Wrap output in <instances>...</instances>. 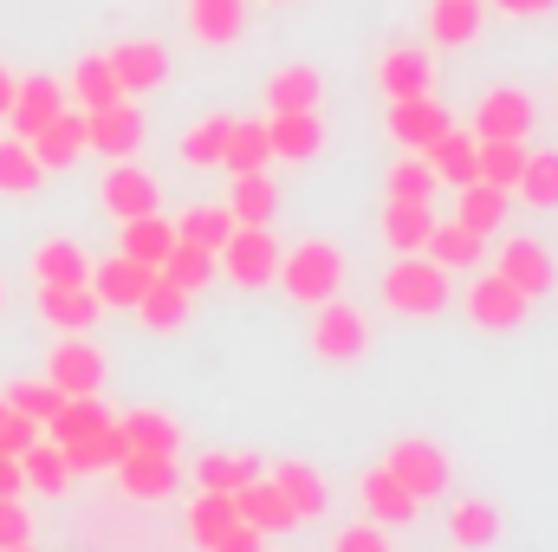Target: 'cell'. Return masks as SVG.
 I'll use <instances>...</instances> for the list:
<instances>
[{"label": "cell", "mask_w": 558, "mask_h": 552, "mask_svg": "<svg viewBox=\"0 0 558 552\" xmlns=\"http://www.w3.org/2000/svg\"><path fill=\"white\" fill-rule=\"evenodd\" d=\"M377 92L397 105V98H416V92H435V72H428V52L422 46H390L377 65H371Z\"/></svg>", "instance_id": "19"}, {"label": "cell", "mask_w": 558, "mask_h": 552, "mask_svg": "<svg viewBox=\"0 0 558 552\" xmlns=\"http://www.w3.org/2000/svg\"><path fill=\"white\" fill-rule=\"evenodd\" d=\"M131 312H137L149 332H182V325H189V312H195V292H182L175 279L156 274L149 286H143V299L131 305Z\"/></svg>", "instance_id": "28"}, {"label": "cell", "mask_w": 558, "mask_h": 552, "mask_svg": "<svg viewBox=\"0 0 558 552\" xmlns=\"http://www.w3.org/2000/svg\"><path fill=\"white\" fill-rule=\"evenodd\" d=\"M39 189H46V169L26 149V137H0V195L7 202H33Z\"/></svg>", "instance_id": "35"}, {"label": "cell", "mask_w": 558, "mask_h": 552, "mask_svg": "<svg viewBox=\"0 0 558 552\" xmlns=\"http://www.w3.org/2000/svg\"><path fill=\"white\" fill-rule=\"evenodd\" d=\"M0 404H13V410H20V416H33V422L46 429V416L59 410L65 397H59V391H52L46 377H20V384H7V391H0Z\"/></svg>", "instance_id": "50"}, {"label": "cell", "mask_w": 558, "mask_h": 552, "mask_svg": "<svg viewBox=\"0 0 558 552\" xmlns=\"http://www.w3.org/2000/svg\"><path fill=\"white\" fill-rule=\"evenodd\" d=\"M59 111H65V85H59V79H46V72L13 79V105H7V131H13V137H33V131L52 124Z\"/></svg>", "instance_id": "11"}, {"label": "cell", "mask_w": 558, "mask_h": 552, "mask_svg": "<svg viewBox=\"0 0 558 552\" xmlns=\"http://www.w3.org/2000/svg\"><path fill=\"white\" fill-rule=\"evenodd\" d=\"M118 429H124V448H162V455L182 448V422L162 416V410H124Z\"/></svg>", "instance_id": "42"}, {"label": "cell", "mask_w": 558, "mask_h": 552, "mask_svg": "<svg viewBox=\"0 0 558 552\" xmlns=\"http://www.w3.org/2000/svg\"><path fill=\"white\" fill-rule=\"evenodd\" d=\"M175 248V228L162 221V215H131V221H118V254L124 261H137V267H162V254Z\"/></svg>", "instance_id": "27"}, {"label": "cell", "mask_w": 558, "mask_h": 552, "mask_svg": "<svg viewBox=\"0 0 558 552\" xmlns=\"http://www.w3.org/2000/svg\"><path fill=\"white\" fill-rule=\"evenodd\" d=\"M428 228H435V208H416V202H384V248H397V254H422Z\"/></svg>", "instance_id": "45"}, {"label": "cell", "mask_w": 558, "mask_h": 552, "mask_svg": "<svg viewBox=\"0 0 558 552\" xmlns=\"http://www.w3.org/2000/svg\"><path fill=\"white\" fill-rule=\"evenodd\" d=\"M118 98H124V85H118V72H111V59H105V52H92V59H78V65H72V105H78V111L118 105Z\"/></svg>", "instance_id": "40"}, {"label": "cell", "mask_w": 558, "mask_h": 552, "mask_svg": "<svg viewBox=\"0 0 558 552\" xmlns=\"http://www.w3.org/2000/svg\"><path fill=\"white\" fill-rule=\"evenodd\" d=\"M33 279L39 286H85L92 279V254L72 241V235H46L33 248Z\"/></svg>", "instance_id": "22"}, {"label": "cell", "mask_w": 558, "mask_h": 552, "mask_svg": "<svg viewBox=\"0 0 558 552\" xmlns=\"http://www.w3.org/2000/svg\"><path fill=\"white\" fill-rule=\"evenodd\" d=\"M65 461H72V475H98V468H118V461H124V429H118V416H111L105 429H92L85 442H65Z\"/></svg>", "instance_id": "43"}, {"label": "cell", "mask_w": 558, "mask_h": 552, "mask_svg": "<svg viewBox=\"0 0 558 552\" xmlns=\"http://www.w3.org/2000/svg\"><path fill=\"white\" fill-rule=\"evenodd\" d=\"M215 274H228L241 292H260L279 279V241H274V221H234V235L221 241L215 254Z\"/></svg>", "instance_id": "3"}, {"label": "cell", "mask_w": 558, "mask_h": 552, "mask_svg": "<svg viewBox=\"0 0 558 552\" xmlns=\"http://www.w3.org/2000/svg\"><path fill=\"white\" fill-rule=\"evenodd\" d=\"M0 312H7V286H0Z\"/></svg>", "instance_id": "59"}, {"label": "cell", "mask_w": 558, "mask_h": 552, "mask_svg": "<svg viewBox=\"0 0 558 552\" xmlns=\"http://www.w3.org/2000/svg\"><path fill=\"white\" fill-rule=\"evenodd\" d=\"M435 189H441V182H435V169L422 163L416 149H410L403 163H390V169H384V202H416V208H435Z\"/></svg>", "instance_id": "41"}, {"label": "cell", "mask_w": 558, "mask_h": 552, "mask_svg": "<svg viewBox=\"0 0 558 552\" xmlns=\"http://www.w3.org/2000/svg\"><path fill=\"white\" fill-rule=\"evenodd\" d=\"M500 13H513V20H533V13H553L558 0H494Z\"/></svg>", "instance_id": "55"}, {"label": "cell", "mask_w": 558, "mask_h": 552, "mask_svg": "<svg viewBox=\"0 0 558 552\" xmlns=\"http://www.w3.org/2000/svg\"><path fill=\"white\" fill-rule=\"evenodd\" d=\"M448 540L461 552H494L500 547V507L481 501V494H474V501H454V507H448Z\"/></svg>", "instance_id": "25"}, {"label": "cell", "mask_w": 558, "mask_h": 552, "mask_svg": "<svg viewBox=\"0 0 558 552\" xmlns=\"http://www.w3.org/2000/svg\"><path fill=\"white\" fill-rule=\"evenodd\" d=\"M234 520H241V527H254L260 540H267V533H292V527H299L292 501L279 494L267 475H254L247 488H234Z\"/></svg>", "instance_id": "15"}, {"label": "cell", "mask_w": 558, "mask_h": 552, "mask_svg": "<svg viewBox=\"0 0 558 552\" xmlns=\"http://www.w3.org/2000/svg\"><path fill=\"white\" fill-rule=\"evenodd\" d=\"M461 305H468V319H474L481 332H520V325H526V312H533V299H526L513 279H500V274L468 279Z\"/></svg>", "instance_id": "7"}, {"label": "cell", "mask_w": 558, "mask_h": 552, "mask_svg": "<svg viewBox=\"0 0 558 552\" xmlns=\"http://www.w3.org/2000/svg\"><path fill=\"white\" fill-rule=\"evenodd\" d=\"M85 143H92V149H105L111 163H118V156H137V149H143V111L131 105V98L85 111Z\"/></svg>", "instance_id": "13"}, {"label": "cell", "mask_w": 558, "mask_h": 552, "mask_svg": "<svg viewBox=\"0 0 558 552\" xmlns=\"http://www.w3.org/2000/svg\"><path fill=\"white\" fill-rule=\"evenodd\" d=\"M228 215L234 221H274L279 215V189L267 169H247V176H228Z\"/></svg>", "instance_id": "36"}, {"label": "cell", "mask_w": 558, "mask_h": 552, "mask_svg": "<svg viewBox=\"0 0 558 552\" xmlns=\"http://www.w3.org/2000/svg\"><path fill=\"white\" fill-rule=\"evenodd\" d=\"M33 540V514L20 507V494H0V552Z\"/></svg>", "instance_id": "51"}, {"label": "cell", "mask_w": 558, "mask_h": 552, "mask_svg": "<svg viewBox=\"0 0 558 552\" xmlns=\"http://www.w3.org/2000/svg\"><path fill=\"white\" fill-rule=\"evenodd\" d=\"M189 26L202 46H234L247 33V0H189Z\"/></svg>", "instance_id": "34"}, {"label": "cell", "mask_w": 558, "mask_h": 552, "mask_svg": "<svg viewBox=\"0 0 558 552\" xmlns=\"http://www.w3.org/2000/svg\"><path fill=\"white\" fill-rule=\"evenodd\" d=\"M533 124H539V105L520 85H494L474 105V137H533Z\"/></svg>", "instance_id": "10"}, {"label": "cell", "mask_w": 558, "mask_h": 552, "mask_svg": "<svg viewBox=\"0 0 558 552\" xmlns=\"http://www.w3.org/2000/svg\"><path fill=\"white\" fill-rule=\"evenodd\" d=\"M428 33L435 46H468L481 33V0H428Z\"/></svg>", "instance_id": "47"}, {"label": "cell", "mask_w": 558, "mask_h": 552, "mask_svg": "<svg viewBox=\"0 0 558 552\" xmlns=\"http://www.w3.org/2000/svg\"><path fill=\"white\" fill-rule=\"evenodd\" d=\"M267 461L254 455V448H208L202 461H195V488H215V494H234V488H247L254 475H260Z\"/></svg>", "instance_id": "29"}, {"label": "cell", "mask_w": 558, "mask_h": 552, "mask_svg": "<svg viewBox=\"0 0 558 552\" xmlns=\"http://www.w3.org/2000/svg\"><path fill=\"white\" fill-rule=\"evenodd\" d=\"M118 475V488L131 494V501H169L175 494V455H162V448H124V461L111 468Z\"/></svg>", "instance_id": "12"}, {"label": "cell", "mask_w": 558, "mask_h": 552, "mask_svg": "<svg viewBox=\"0 0 558 552\" xmlns=\"http://www.w3.org/2000/svg\"><path fill=\"white\" fill-rule=\"evenodd\" d=\"M228 527H234V494H215V488H202V494L189 501V540L208 552L221 533H228Z\"/></svg>", "instance_id": "48"}, {"label": "cell", "mask_w": 558, "mask_h": 552, "mask_svg": "<svg viewBox=\"0 0 558 552\" xmlns=\"http://www.w3.org/2000/svg\"><path fill=\"white\" fill-rule=\"evenodd\" d=\"M494 274L513 279L526 299H546V292L558 286V261H553V248H546L539 235H507V241H500V261H494Z\"/></svg>", "instance_id": "8"}, {"label": "cell", "mask_w": 558, "mask_h": 552, "mask_svg": "<svg viewBox=\"0 0 558 552\" xmlns=\"http://www.w3.org/2000/svg\"><path fill=\"white\" fill-rule=\"evenodd\" d=\"M175 241H189V248H208V254H221V241L234 235V215H228V202H202V208H182L175 221Z\"/></svg>", "instance_id": "37"}, {"label": "cell", "mask_w": 558, "mask_h": 552, "mask_svg": "<svg viewBox=\"0 0 558 552\" xmlns=\"http://www.w3.org/2000/svg\"><path fill=\"white\" fill-rule=\"evenodd\" d=\"M26 149L39 156V169H46V176H52V169H72V163L92 149V143H85V111H78V105H65L52 124H39V131L26 137Z\"/></svg>", "instance_id": "17"}, {"label": "cell", "mask_w": 558, "mask_h": 552, "mask_svg": "<svg viewBox=\"0 0 558 552\" xmlns=\"http://www.w3.org/2000/svg\"><path fill=\"white\" fill-rule=\"evenodd\" d=\"M260 475H267L279 494L292 501V514H299V520H318V514L331 507V488H325V475H318L312 461H274V468H260Z\"/></svg>", "instance_id": "21"}, {"label": "cell", "mask_w": 558, "mask_h": 552, "mask_svg": "<svg viewBox=\"0 0 558 552\" xmlns=\"http://www.w3.org/2000/svg\"><path fill=\"white\" fill-rule=\"evenodd\" d=\"M331 552H390V533L377 527V520H357V527H344L338 533V547Z\"/></svg>", "instance_id": "53"}, {"label": "cell", "mask_w": 558, "mask_h": 552, "mask_svg": "<svg viewBox=\"0 0 558 552\" xmlns=\"http://www.w3.org/2000/svg\"><path fill=\"white\" fill-rule=\"evenodd\" d=\"M384 305L390 312H403V319H441L448 312V299H454V286H448V267H435L428 254H397V267L384 274Z\"/></svg>", "instance_id": "1"}, {"label": "cell", "mask_w": 558, "mask_h": 552, "mask_svg": "<svg viewBox=\"0 0 558 552\" xmlns=\"http://www.w3.org/2000/svg\"><path fill=\"white\" fill-rule=\"evenodd\" d=\"M344 254L331 248V241H299L292 254H279V279L286 286V299L292 305H325V299H338L344 292Z\"/></svg>", "instance_id": "2"}, {"label": "cell", "mask_w": 558, "mask_h": 552, "mask_svg": "<svg viewBox=\"0 0 558 552\" xmlns=\"http://www.w3.org/2000/svg\"><path fill=\"white\" fill-rule=\"evenodd\" d=\"M208 552H260V533L234 520V527H228V533H221V540H215V547H208Z\"/></svg>", "instance_id": "54"}, {"label": "cell", "mask_w": 558, "mask_h": 552, "mask_svg": "<svg viewBox=\"0 0 558 552\" xmlns=\"http://www.w3.org/2000/svg\"><path fill=\"white\" fill-rule=\"evenodd\" d=\"M513 195H520L526 208H558V149H526Z\"/></svg>", "instance_id": "46"}, {"label": "cell", "mask_w": 558, "mask_h": 552, "mask_svg": "<svg viewBox=\"0 0 558 552\" xmlns=\"http://www.w3.org/2000/svg\"><path fill=\"white\" fill-rule=\"evenodd\" d=\"M7 552H33V540H26V547H7Z\"/></svg>", "instance_id": "58"}, {"label": "cell", "mask_w": 558, "mask_h": 552, "mask_svg": "<svg viewBox=\"0 0 558 552\" xmlns=\"http://www.w3.org/2000/svg\"><path fill=\"white\" fill-rule=\"evenodd\" d=\"M422 254H428L435 267H448V274H468V267L487 261V235H474V228H461V221H435L428 241H422Z\"/></svg>", "instance_id": "23"}, {"label": "cell", "mask_w": 558, "mask_h": 552, "mask_svg": "<svg viewBox=\"0 0 558 552\" xmlns=\"http://www.w3.org/2000/svg\"><path fill=\"white\" fill-rule=\"evenodd\" d=\"M149 267H137V261H124V254H111V261H98V267H92V279H85V286H92V299H98V305H118V312H131V305H137L143 299V286H149Z\"/></svg>", "instance_id": "24"}, {"label": "cell", "mask_w": 558, "mask_h": 552, "mask_svg": "<svg viewBox=\"0 0 558 552\" xmlns=\"http://www.w3.org/2000/svg\"><path fill=\"white\" fill-rule=\"evenodd\" d=\"M105 422H111V410H105L98 397H65L59 410L46 416V429H39V435L65 448V442H85V435H92V429H105Z\"/></svg>", "instance_id": "39"}, {"label": "cell", "mask_w": 558, "mask_h": 552, "mask_svg": "<svg viewBox=\"0 0 558 552\" xmlns=\"http://www.w3.org/2000/svg\"><path fill=\"white\" fill-rule=\"evenodd\" d=\"M7 105H13V72L0 65V118H7Z\"/></svg>", "instance_id": "57"}, {"label": "cell", "mask_w": 558, "mask_h": 552, "mask_svg": "<svg viewBox=\"0 0 558 552\" xmlns=\"http://www.w3.org/2000/svg\"><path fill=\"white\" fill-rule=\"evenodd\" d=\"M39 312L52 332H92V319L105 305L92 299V286H39Z\"/></svg>", "instance_id": "31"}, {"label": "cell", "mask_w": 558, "mask_h": 552, "mask_svg": "<svg viewBox=\"0 0 558 552\" xmlns=\"http://www.w3.org/2000/svg\"><path fill=\"white\" fill-rule=\"evenodd\" d=\"M33 435H39V422H33V416H20L13 404H0V455H20Z\"/></svg>", "instance_id": "52"}, {"label": "cell", "mask_w": 558, "mask_h": 552, "mask_svg": "<svg viewBox=\"0 0 558 552\" xmlns=\"http://www.w3.org/2000/svg\"><path fill=\"white\" fill-rule=\"evenodd\" d=\"M162 279H175L182 292H202L208 279H215V254L208 248H189V241H175L169 254H162V267H156Z\"/></svg>", "instance_id": "49"}, {"label": "cell", "mask_w": 558, "mask_h": 552, "mask_svg": "<svg viewBox=\"0 0 558 552\" xmlns=\"http://www.w3.org/2000/svg\"><path fill=\"white\" fill-rule=\"evenodd\" d=\"M454 195H461V208H454V221H461V228H474V235H500V228H507L513 189H494V182H481V176H474V182H461Z\"/></svg>", "instance_id": "26"}, {"label": "cell", "mask_w": 558, "mask_h": 552, "mask_svg": "<svg viewBox=\"0 0 558 552\" xmlns=\"http://www.w3.org/2000/svg\"><path fill=\"white\" fill-rule=\"evenodd\" d=\"M448 124H454V118H448V105H441L435 92H416V98H397V105H390V137L403 143V149H416V156L441 137Z\"/></svg>", "instance_id": "18"}, {"label": "cell", "mask_w": 558, "mask_h": 552, "mask_svg": "<svg viewBox=\"0 0 558 552\" xmlns=\"http://www.w3.org/2000/svg\"><path fill=\"white\" fill-rule=\"evenodd\" d=\"M384 468H390L416 501H441V494H448V481H454L448 448H441V442H428V435H397V442H390V455H384Z\"/></svg>", "instance_id": "5"}, {"label": "cell", "mask_w": 558, "mask_h": 552, "mask_svg": "<svg viewBox=\"0 0 558 552\" xmlns=\"http://www.w3.org/2000/svg\"><path fill=\"white\" fill-rule=\"evenodd\" d=\"M274 7H292V0H274Z\"/></svg>", "instance_id": "60"}, {"label": "cell", "mask_w": 558, "mask_h": 552, "mask_svg": "<svg viewBox=\"0 0 558 552\" xmlns=\"http://www.w3.org/2000/svg\"><path fill=\"white\" fill-rule=\"evenodd\" d=\"M274 149H267V124L260 118H234L228 124V143H221V169L228 176H247V169H267Z\"/></svg>", "instance_id": "38"}, {"label": "cell", "mask_w": 558, "mask_h": 552, "mask_svg": "<svg viewBox=\"0 0 558 552\" xmlns=\"http://www.w3.org/2000/svg\"><path fill=\"white\" fill-rule=\"evenodd\" d=\"M318 98H325L318 65H279V72H267V111H318Z\"/></svg>", "instance_id": "33"}, {"label": "cell", "mask_w": 558, "mask_h": 552, "mask_svg": "<svg viewBox=\"0 0 558 552\" xmlns=\"http://www.w3.org/2000/svg\"><path fill=\"white\" fill-rule=\"evenodd\" d=\"M422 163L435 169V182H441V189H461V182H474V131L448 124L441 137L422 149Z\"/></svg>", "instance_id": "30"}, {"label": "cell", "mask_w": 558, "mask_h": 552, "mask_svg": "<svg viewBox=\"0 0 558 552\" xmlns=\"http://www.w3.org/2000/svg\"><path fill=\"white\" fill-rule=\"evenodd\" d=\"M260 124H267V149H274L279 163H305V156H318V143H325L318 111H267Z\"/></svg>", "instance_id": "20"}, {"label": "cell", "mask_w": 558, "mask_h": 552, "mask_svg": "<svg viewBox=\"0 0 558 552\" xmlns=\"http://www.w3.org/2000/svg\"><path fill=\"white\" fill-rule=\"evenodd\" d=\"M105 59H111V72H118L124 98H143V92H156V85L169 79V46H162V39H124V46H111Z\"/></svg>", "instance_id": "14"}, {"label": "cell", "mask_w": 558, "mask_h": 552, "mask_svg": "<svg viewBox=\"0 0 558 552\" xmlns=\"http://www.w3.org/2000/svg\"><path fill=\"white\" fill-rule=\"evenodd\" d=\"M357 501H364V520H377V527H403V520H416L422 501L377 461V468H364V481H357Z\"/></svg>", "instance_id": "16"}, {"label": "cell", "mask_w": 558, "mask_h": 552, "mask_svg": "<svg viewBox=\"0 0 558 552\" xmlns=\"http://www.w3.org/2000/svg\"><path fill=\"white\" fill-rule=\"evenodd\" d=\"M26 481H20V455H0V494H20Z\"/></svg>", "instance_id": "56"}, {"label": "cell", "mask_w": 558, "mask_h": 552, "mask_svg": "<svg viewBox=\"0 0 558 552\" xmlns=\"http://www.w3.org/2000/svg\"><path fill=\"white\" fill-rule=\"evenodd\" d=\"M312 351L325 358V364H357L364 351H371V319L338 292V299H325V305H312Z\"/></svg>", "instance_id": "4"}, {"label": "cell", "mask_w": 558, "mask_h": 552, "mask_svg": "<svg viewBox=\"0 0 558 552\" xmlns=\"http://www.w3.org/2000/svg\"><path fill=\"white\" fill-rule=\"evenodd\" d=\"M20 481L39 488V494H65V488H72V461H65V448L46 442V435H33V442L20 448Z\"/></svg>", "instance_id": "32"}, {"label": "cell", "mask_w": 558, "mask_h": 552, "mask_svg": "<svg viewBox=\"0 0 558 552\" xmlns=\"http://www.w3.org/2000/svg\"><path fill=\"white\" fill-rule=\"evenodd\" d=\"M228 124H234L228 111H208V118H195V124L182 131V143H175V149H182V163H189V169H221V143H228Z\"/></svg>", "instance_id": "44"}, {"label": "cell", "mask_w": 558, "mask_h": 552, "mask_svg": "<svg viewBox=\"0 0 558 552\" xmlns=\"http://www.w3.org/2000/svg\"><path fill=\"white\" fill-rule=\"evenodd\" d=\"M46 384H52L59 397H98V384H105V351H98L85 332H65V338L52 345V358H46Z\"/></svg>", "instance_id": "6"}, {"label": "cell", "mask_w": 558, "mask_h": 552, "mask_svg": "<svg viewBox=\"0 0 558 552\" xmlns=\"http://www.w3.org/2000/svg\"><path fill=\"white\" fill-rule=\"evenodd\" d=\"M156 202H162L156 176H149V169H137L131 156H118V163L105 169V182H98V208H105L111 221H131V215H156Z\"/></svg>", "instance_id": "9"}]
</instances>
